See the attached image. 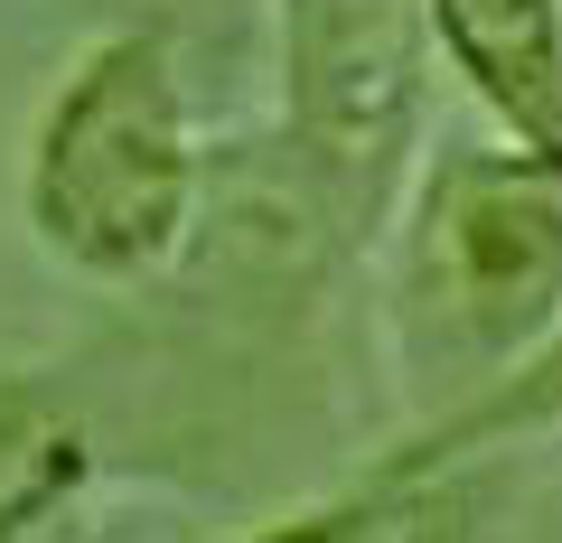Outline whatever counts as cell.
<instances>
[{
    "mask_svg": "<svg viewBox=\"0 0 562 543\" xmlns=\"http://www.w3.org/2000/svg\"><path fill=\"white\" fill-rule=\"evenodd\" d=\"M225 150L198 132L188 47L169 29H94L47 84L20 150V225L66 282L140 301L188 262Z\"/></svg>",
    "mask_w": 562,
    "mask_h": 543,
    "instance_id": "obj_1",
    "label": "cell"
},
{
    "mask_svg": "<svg viewBox=\"0 0 562 543\" xmlns=\"http://www.w3.org/2000/svg\"><path fill=\"white\" fill-rule=\"evenodd\" d=\"M562 328V160L506 142H441L384 244V338L422 412L487 394Z\"/></svg>",
    "mask_w": 562,
    "mask_h": 543,
    "instance_id": "obj_2",
    "label": "cell"
},
{
    "mask_svg": "<svg viewBox=\"0 0 562 543\" xmlns=\"http://www.w3.org/2000/svg\"><path fill=\"white\" fill-rule=\"evenodd\" d=\"M281 122L272 142L328 206L347 253L375 262L431 169V84L450 76L422 0H272Z\"/></svg>",
    "mask_w": 562,
    "mask_h": 543,
    "instance_id": "obj_3",
    "label": "cell"
},
{
    "mask_svg": "<svg viewBox=\"0 0 562 543\" xmlns=\"http://www.w3.org/2000/svg\"><path fill=\"white\" fill-rule=\"evenodd\" d=\"M553 431H562V328L525 365H506L487 394L450 403V412H422V422L403 431L394 450H375L347 487L291 506V516L262 524V534H384V524H413V506L450 497L479 460H506V450L553 441Z\"/></svg>",
    "mask_w": 562,
    "mask_h": 543,
    "instance_id": "obj_4",
    "label": "cell"
},
{
    "mask_svg": "<svg viewBox=\"0 0 562 543\" xmlns=\"http://www.w3.org/2000/svg\"><path fill=\"white\" fill-rule=\"evenodd\" d=\"M441 66L487 132L562 160V0H422Z\"/></svg>",
    "mask_w": 562,
    "mask_h": 543,
    "instance_id": "obj_5",
    "label": "cell"
},
{
    "mask_svg": "<svg viewBox=\"0 0 562 543\" xmlns=\"http://www.w3.org/2000/svg\"><path fill=\"white\" fill-rule=\"evenodd\" d=\"M113 468L76 365H0V543L57 534Z\"/></svg>",
    "mask_w": 562,
    "mask_h": 543,
    "instance_id": "obj_6",
    "label": "cell"
},
{
    "mask_svg": "<svg viewBox=\"0 0 562 543\" xmlns=\"http://www.w3.org/2000/svg\"><path fill=\"white\" fill-rule=\"evenodd\" d=\"M85 29H169L179 47H254L272 38V0H57Z\"/></svg>",
    "mask_w": 562,
    "mask_h": 543,
    "instance_id": "obj_7",
    "label": "cell"
}]
</instances>
